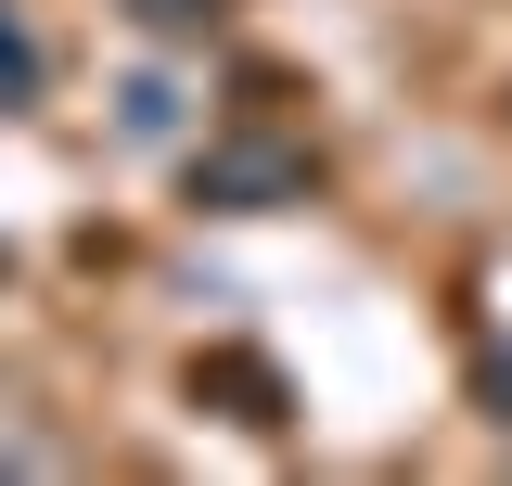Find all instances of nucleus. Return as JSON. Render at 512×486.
Returning <instances> with one entry per match:
<instances>
[{
  "instance_id": "f257e3e1",
  "label": "nucleus",
  "mask_w": 512,
  "mask_h": 486,
  "mask_svg": "<svg viewBox=\"0 0 512 486\" xmlns=\"http://www.w3.org/2000/svg\"><path fill=\"white\" fill-rule=\"evenodd\" d=\"M295 192H308L295 141H218V154H192V205H218V218H269Z\"/></svg>"
},
{
  "instance_id": "f03ea898",
  "label": "nucleus",
  "mask_w": 512,
  "mask_h": 486,
  "mask_svg": "<svg viewBox=\"0 0 512 486\" xmlns=\"http://www.w3.org/2000/svg\"><path fill=\"white\" fill-rule=\"evenodd\" d=\"M13 103H39V39L0 13V116H13Z\"/></svg>"
},
{
  "instance_id": "7ed1b4c3",
  "label": "nucleus",
  "mask_w": 512,
  "mask_h": 486,
  "mask_svg": "<svg viewBox=\"0 0 512 486\" xmlns=\"http://www.w3.org/2000/svg\"><path fill=\"white\" fill-rule=\"evenodd\" d=\"M128 128L167 141V128H180V90H167V77H128Z\"/></svg>"
},
{
  "instance_id": "20e7f679",
  "label": "nucleus",
  "mask_w": 512,
  "mask_h": 486,
  "mask_svg": "<svg viewBox=\"0 0 512 486\" xmlns=\"http://www.w3.org/2000/svg\"><path fill=\"white\" fill-rule=\"evenodd\" d=\"M128 13H141V26H167V39H205V26H218V0H128Z\"/></svg>"
},
{
  "instance_id": "39448f33",
  "label": "nucleus",
  "mask_w": 512,
  "mask_h": 486,
  "mask_svg": "<svg viewBox=\"0 0 512 486\" xmlns=\"http://www.w3.org/2000/svg\"><path fill=\"white\" fill-rule=\"evenodd\" d=\"M487 397H500V423H512V359H487Z\"/></svg>"
}]
</instances>
